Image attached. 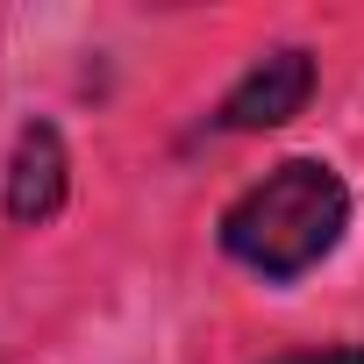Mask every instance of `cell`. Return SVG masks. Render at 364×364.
Here are the masks:
<instances>
[{"instance_id":"cell-1","label":"cell","mask_w":364,"mask_h":364,"mask_svg":"<svg viewBox=\"0 0 364 364\" xmlns=\"http://www.w3.org/2000/svg\"><path fill=\"white\" fill-rule=\"evenodd\" d=\"M350 222V193H343V178L314 157H293L279 171H264L257 186L222 215V243L236 264L264 272V279H300L314 272L336 236Z\"/></svg>"},{"instance_id":"cell-2","label":"cell","mask_w":364,"mask_h":364,"mask_svg":"<svg viewBox=\"0 0 364 364\" xmlns=\"http://www.w3.org/2000/svg\"><path fill=\"white\" fill-rule=\"evenodd\" d=\"M307 93H314V58L307 50H272L264 65H250L229 86L215 122L222 129H279V122H293L307 107Z\"/></svg>"},{"instance_id":"cell-3","label":"cell","mask_w":364,"mask_h":364,"mask_svg":"<svg viewBox=\"0 0 364 364\" xmlns=\"http://www.w3.org/2000/svg\"><path fill=\"white\" fill-rule=\"evenodd\" d=\"M65 178H72L65 136L50 122H29L15 136V157H8V215L15 222H50L65 208Z\"/></svg>"},{"instance_id":"cell-4","label":"cell","mask_w":364,"mask_h":364,"mask_svg":"<svg viewBox=\"0 0 364 364\" xmlns=\"http://www.w3.org/2000/svg\"><path fill=\"white\" fill-rule=\"evenodd\" d=\"M272 364H364V350H293V357H272Z\"/></svg>"}]
</instances>
